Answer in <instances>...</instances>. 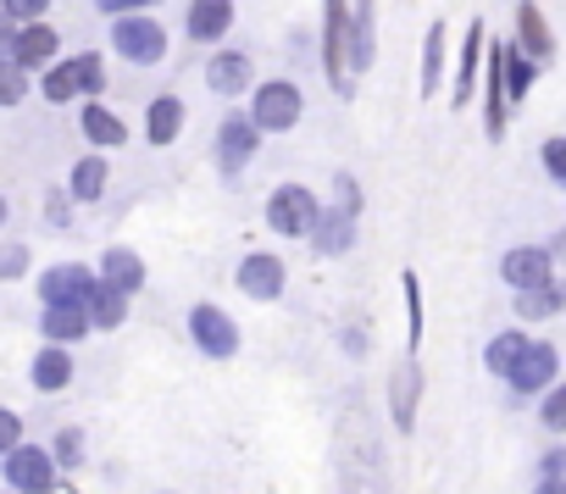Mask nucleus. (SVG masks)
Listing matches in <instances>:
<instances>
[{"instance_id": "obj_1", "label": "nucleus", "mask_w": 566, "mask_h": 494, "mask_svg": "<svg viewBox=\"0 0 566 494\" xmlns=\"http://www.w3.org/2000/svg\"><path fill=\"white\" fill-rule=\"evenodd\" d=\"M40 90H45V101H56V106H67V101H84V106H90V101L106 90V67H101L95 51H78V56L45 67Z\"/></svg>"}, {"instance_id": "obj_2", "label": "nucleus", "mask_w": 566, "mask_h": 494, "mask_svg": "<svg viewBox=\"0 0 566 494\" xmlns=\"http://www.w3.org/2000/svg\"><path fill=\"white\" fill-rule=\"evenodd\" d=\"M0 477H7L12 494H56L62 461H56V450H45V444H18V450L0 455Z\"/></svg>"}, {"instance_id": "obj_3", "label": "nucleus", "mask_w": 566, "mask_h": 494, "mask_svg": "<svg viewBox=\"0 0 566 494\" xmlns=\"http://www.w3.org/2000/svg\"><path fill=\"white\" fill-rule=\"evenodd\" d=\"M301 112H306V101L290 78H266V84L250 90V123L261 134H290L301 123Z\"/></svg>"}, {"instance_id": "obj_4", "label": "nucleus", "mask_w": 566, "mask_h": 494, "mask_svg": "<svg viewBox=\"0 0 566 494\" xmlns=\"http://www.w3.org/2000/svg\"><path fill=\"white\" fill-rule=\"evenodd\" d=\"M323 211H328V206H323L306 183H283V189H272V195H266V228H272V233H283V239L312 233Z\"/></svg>"}, {"instance_id": "obj_5", "label": "nucleus", "mask_w": 566, "mask_h": 494, "mask_svg": "<svg viewBox=\"0 0 566 494\" xmlns=\"http://www.w3.org/2000/svg\"><path fill=\"white\" fill-rule=\"evenodd\" d=\"M112 51L123 56V62H134V67H161L167 62V29L156 23V18H117L112 23Z\"/></svg>"}, {"instance_id": "obj_6", "label": "nucleus", "mask_w": 566, "mask_h": 494, "mask_svg": "<svg viewBox=\"0 0 566 494\" xmlns=\"http://www.w3.org/2000/svg\"><path fill=\"white\" fill-rule=\"evenodd\" d=\"M350 40H356V18L345 0H323V67L334 78L339 95H350Z\"/></svg>"}, {"instance_id": "obj_7", "label": "nucleus", "mask_w": 566, "mask_h": 494, "mask_svg": "<svg viewBox=\"0 0 566 494\" xmlns=\"http://www.w3.org/2000/svg\"><path fill=\"white\" fill-rule=\"evenodd\" d=\"M95 284H101V273H90L78 262H56L40 278V301H45V312H90Z\"/></svg>"}, {"instance_id": "obj_8", "label": "nucleus", "mask_w": 566, "mask_h": 494, "mask_svg": "<svg viewBox=\"0 0 566 494\" xmlns=\"http://www.w3.org/2000/svg\"><path fill=\"white\" fill-rule=\"evenodd\" d=\"M189 339H195V350L211 356V361H233V356H239V323H233L222 306H211V301L189 306Z\"/></svg>"}, {"instance_id": "obj_9", "label": "nucleus", "mask_w": 566, "mask_h": 494, "mask_svg": "<svg viewBox=\"0 0 566 494\" xmlns=\"http://www.w3.org/2000/svg\"><path fill=\"white\" fill-rule=\"evenodd\" d=\"M500 278L511 284V295H533L555 284V256L549 244H516V251L500 256Z\"/></svg>"}, {"instance_id": "obj_10", "label": "nucleus", "mask_w": 566, "mask_h": 494, "mask_svg": "<svg viewBox=\"0 0 566 494\" xmlns=\"http://www.w3.org/2000/svg\"><path fill=\"white\" fill-rule=\"evenodd\" d=\"M255 145H261V128L250 123V112H228L222 128H217V167H222V178L244 172L250 156H255Z\"/></svg>"}, {"instance_id": "obj_11", "label": "nucleus", "mask_w": 566, "mask_h": 494, "mask_svg": "<svg viewBox=\"0 0 566 494\" xmlns=\"http://www.w3.org/2000/svg\"><path fill=\"white\" fill-rule=\"evenodd\" d=\"M56 51H62V40H56V29L51 23H29V29H7V62L12 67H23V73H34V67H56Z\"/></svg>"}, {"instance_id": "obj_12", "label": "nucleus", "mask_w": 566, "mask_h": 494, "mask_svg": "<svg viewBox=\"0 0 566 494\" xmlns=\"http://www.w3.org/2000/svg\"><path fill=\"white\" fill-rule=\"evenodd\" d=\"M233 284H239L250 301H277L283 284H290V267H283V256H272V251H250V256L239 262Z\"/></svg>"}, {"instance_id": "obj_13", "label": "nucleus", "mask_w": 566, "mask_h": 494, "mask_svg": "<svg viewBox=\"0 0 566 494\" xmlns=\"http://www.w3.org/2000/svg\"><path fill=\"white\" fill-rule=\"evenodd\" d=\"M555 372H560V350H555L549 339H533L527 361H522V367H516V378H511V395H522V400H527V395H538V400H544V395L560 383Z\"/></svg>"}, {"instance_id": "obj_14", "label": "nucleus", "mask_w": 566, "mask_h": 494, "mask_svg": "<svg viewBox=\"0 0 566 494\" xmlns=\"http://www.w3.org/2000/svg\"><path fill=\"white\" fill-rule=\"evenodd\" d=\"M505 112H511L505 56H500V40H489V78H483V134L489 139H505Z\"/></svg>"}, {"instance_id": "obj_15", "label": "nucleus", "mask_w": 566, "mask_h": 494, "mask_svg": "<svg viewBox=\"0 0 566 494\" xmlns=\"http://www.w3.org/2000/svg\"><path fill=\"white\" fill-rule=\"evenodd\" d=\"M228 29H233V0H189L184 34H189L195 45H222Z\"/></svg>"}, {"instance_id": "obj_16", "label": "nucleus", "mask_w": 566, "mask_h": 494, "mask_svg": "<svg viewBox=\"0 0 566 494\" xmlns=\"http://www.w3.org/2000/svg\"><path fill=\"white\" fill-rule=\"evenodd\" d=\"M483 18L467 29V40H461V67H455V90H450V106H472V95H478V78H483Z\"/></svg>"}, {"instance_id": "obj_17", "label": "nucleus", "mask_w": 566, "mask_h": 494, "mask_svg": "<svg viewBox=\"0 0 566 494\" xmlns=\"http://www.w3.org/2000/svg\"><path fill=\"white\" fill-rule=\"evenodd\" d=\"M417 400H422V367L417 361H400V372L389 378V417L400 433L417 428Z\"/></svg>"}, {"instance_id": "obj_18", "label": "nucleus", "mask_w": 566, "mask_h": 494, "mask_svg": "<svg viewBox=\"0 0 566 494\" xmlns=\"http://www.w3.org/2000/svg\"><path fill=\"white\" fill-rule=\"evenodd\" d=\"M527 350H533V339L522 334V328H505V334H494L489 345H483V367L494 372V378H516V367L527 361Z\"/></svg>"}, {"instance_id": "obj_19", "label": "nucleus", "mask_w": 566, "mask_h": 494, "mask_svg": "<svg viewBox=\"0 0 566 494\" xmlns=\"http://www.w3.org/2000/svg\"><path fill=\"white\" fill-rule=\"evenodd\" d=\"M312 244H317L323 256H345L350 244H356V211L328 206V211L317 217V228H312Z\"/></svg>"}, {"instance_id": "obj_20", "label": "nucleus", "mask_w": 566, "mask_h": 494, "mask_svg": "<svg viewBox=\"0 0 566 494\" xmlns=\"http://www.w3.org/2000/svg\"><path fill=\"white\" fill-rule=\"evenodd\" d=\"M206 84H211V95H244L250 90V56L244 51H217L211 62H206Z\"/></svg>"}, {"instance_id": "obj_21", "label": "nucleus", "mask_w": 566, "mask_h": 494, "mask_svg": "<svg viewBox=\"0 0 566 494\" xmlns=\"http://www.w3.org/2000/svg\"><path fill=\"white\" fill-rule=\"evenodd\" d=\"M516 45H522L538 67L555 56V34H549V23H544V12L533 7V0H522V7H516Z\"/></svg>"}, {"instance_id": "obj_22", "label": "nucleus", "mask_w": 566, "mask_h": 494, "mask_svg": "<svg viewBox=\"0 0 566 494\" xmlns=\"http://www.w3.org/2000/svg\"><path fill=\"white\" fill-rule=\"evenodd\" d=\"M29 383H34L40 395H62V389L73 383V356H67V345H45V350L34 356V367H29Z\"/></svg>"}, {"instance_id": "obj_23", "label": "nucleus", "mask_w": 566, "mask_h": 494, "mask_svg": "<svg viewBox=\"0 0 566 494\" xmlns=\"http://www.w3.org/2000/svg\"><path fill=\"white\" fill-rule=\"evenodd\" d=\"M101 278L112 290H123V295H139L145 290V262L128 251V244H112V251L101 256Z\"/></svg>"}, {"instance_id": "obj_24", "label": "nucleus", "mask_w": 566, "mask_h": 494, "mask_svg": "<svg viewBox=\"0 0 566 494\" xmlns=\"http://www.w3.org/2000/svg\"><path fill=\"white\" fill-rule=\"evenodd\" d=\"M178 134H184V101L178 95H156L145 106V139L150 145H172Z\"/></svg>"}, {"instance_id": "obj_25", "label": "nucleus", "mask_w": 566, "mask_h": 494, "mask_svg": "<svg viewBox=\"0 0 566 494\" xmlns=\"http://www.w3.org/2000/svg\"><path fill=\"white\" fill-rule=\"evenodd\" d=\"M78 128H84V139H90L95 150H117V145L128 139V123H123L117 112H106V106H95V101H90V106L78 112Z\"/></svg>"}, {"instance_id": "obj_26", "label": "nucleus", "mask_w": 566, "mask_h": 494, "mask_svg": "<svg viewBox=\"0 0 566 494\" xmlns=\"http://www.w3.org/2000/svg\"><path fill=\"white\" fill-rule=\"evenodd\" d=\"M106 172H112V167H106V156H84V161L73 167V178H67V195H73V200H84V206H90V200H101V195H106Z\"/></svg>"}, {"instance_id": "obj_27", "label": "nucleus", "mask_w": 566, "mask_h": 494, "mask_svg": "<svg viewBox=\"0 0 566 494\" xmlns=\"http://www.w3.org/2000/svg\"><path fill=\"white\" fill-rule=\"evenodd\" d=\"M95 323H90V312H40V334H45V345H73V339H84Z\"/></svg>"}, {"instance_id": "obj_28", "label": "nucleus", "mask_w": 566, "mask_h": 494, "mask_svg": "<svg viewBox=\"0 0 566 494\" xmlns=\"http://www.w3.org/2000/svg\"><path fill=\"white\" fill-rule=\"evenodd\" d=\"M123 317H128V295L101 278L95 295H90V323H95V328H123Z\"/></svg>"}, {"instance_id": "obj_29", "label": "nucleus", "mask_w": 566, "mask_h": 494, "mask_svg": "<svg viewBox=\"0 0 566 494\" xmlns=\"http://www.w3.org/2000/svg\"><path fill=\"white\" fill-rule=\"evenodd\" d=\"M500 56H505V90H511V101H522L527 90H533V56L522 51V45H511V40H500Z\"/></svg>"}, {"instance_id": "obj_30", "label": "nucleus", "mask_w": 566, "mask_h": 494, "mask_svg": "<svg viewBox=\"0 0 566 494\" xmlns=\"http://www.w3.org/2000/svg\"><path fill=\"white\" fill-rule=\"evenodd\" d=\"M555 312H566V284H549V290L516 295V317H522V323H544V317H555Z\"/></svg>"}, {"instance_id": "obj_31", "label": "nucleus", "mask_w": 566, "mask_h": 494, "mask_svg": "<svg viewBox=\"0 0 566 494\" xmlns=\"http://www.w3.org/2000/svg\"><path fill=\"white\" fill-rule=\"evenodd\" d=\"M439 78H444V23H433L422 40V95L428 101L439 95Z\"/></svg>"}, {"instance_id": "obj_32", "label": "nucleus", "mask_w": 566, "mask_h": 494, "mask_svg": "<svg viewBox=\"0 0 566 494\" xmlns=\"http://www.w3.org/2000/svg\"><path fill=\"white\" fill-rule=\"evenodd\" d=\"M538 422H544V433L566 439V383H555V389L538 400Z\"/></svg>"}, {"instance_id": "obj_33", "label": "nucleus", "mask_w": 566, "mask_h": 494, "mask_svg": "<svg viewBox=\"0 0 566 494\" xmlns=\"http://www.w3.org/2000/svg\"><path fill=\"white\" fill-rule=\"evenodd\" d=\"M7 7V29H29V23H45V12H51V0H0Z\"/></svg>"}, {"instance_id": "obj_34", "label": "nucleus", "mask_w": 566, "mask_h": 494, "mask_svg": "<svg viewBox=\"0 0 566 494\" xmlns=\"http://www.w3.org/2000/svg\"><path fill=\"white\" fill-rule=\"evenodd\" d=\"M400 290H406V312H411V345H422V290H417V273H400Z\"/></svg>"}, {"instance_id": "obj_35", "label": "nucleus", "mask_w": 566, "mask_h": 494, "mask_svg": "<svg viewBox=\"0 0 566 494\" xmlns=\"http://www.w3.org/2000/svg\"><path fill=\"white\" fill-rule=\"evenodd\" d=\"M51 450H56V461H62V466H84V428H62Z\"/></svg>"}, {"instance_id": "obj_36", "label": "nucleus", "mask_w": 566, "mask_h": 494, "mask_svg": "<svg viewBox=\"0 0 566 494\" xmlns=\"http://www.w3.org/2000/svg\"><path fill=\"white\" fill-rule=\"evenodd\" d=\"M538 161H544V172L566 189V139L555 134V139H544V150H538Z\"/></svg>"}, {"instance_id": "obj_37", "label": "nucleus", "mask_w": 566, "mask_h": 494, "mask_svg": "<svg viewBox=\"0 0 566 494\" xmlns=\"http://www.w3.org/2000/svg\"><path fill=\"white\" fill-rule=\"evenodd\" d=\"M555 477H566V444H549L538 455V483H555Z\"/></svg>"}, {"instance_id": "obj_38", "label": "nucleus", "mask_w": 566, "mask_h": 494, "mask_svg": "<svg viewBox=\"0 0 566 494\" xmlns=\"http://www.w3.org/2000/svg\"><path fill=\"white\" fill-rule=\"evenodd\" d=\"M23 444V417L18 411H0V455Z\"/></svg>"}, {"instance_id": "obj_39", "label": "nucleus", "mask_w": 566, "mask_h": 494, "mask_svg": "<svg viewBox=\"0 0 566 494\" xmlns=\"http://www.w3.org/2000/svg\"><path fill=\"white\" fill-rule=\"evenodd\" d=\"M95 7L117 23V18H134V12H145V7H156V0H95Z\"/></svg>"}, {"instance_id": "obj_40", "label": "nucleus", "mask_w": 566, "mask_h": 494, "mask_svg": "<svg viewBox=\"0 0 566 494\" xmlns=\"http://www.w3.org/2000/svg\"><path fill=\"white\" fill-rule=\"evenodd\" d=\"M0 101H7V106L23 101V67H12V62H7V78H0Z\"/></svg>"}, {"instance_id": "obj_41", "label": "nucleus", "mask_w": 566, "mask_h": 494, "mask_svg": "<svg viewBox=\"0 0 566 494\" xmlns=\"http://www.w3.org/2000/svg\"><path fill=\"white\" fill-rule=\"evenodd\" d=\"M29 267V251H23V244H7V256H0V273H7V278H18Z\"/></svg>"}, {"instance_id": "obj_42", "label": "nucleus", "mask_w": 566, "mask_h": 494, "mask_svg": "<svg viewBox=\"0 0 566 494\" xmlns=\"http://www.w3.org/2000/svg\"><path fill=\"white\" fill-rule=\"evenodd\" d=\"M339 206H345V211H361V189H356L350 178H339Z\"/></svg>"}, {"instance_id": "obj_43", "label": "nucleus", "mask_w": 566, "mask_h": 494, "mask_svg": "<svg viewBox=\"0 0 566 494\" xmlns=\"http://www.w3.org/2000/svg\"><path fill=\"white\" fill-rule=\"evenodd\" d=\"M533 494H566V477H555V483H533Z\"/></svg>"}, {"instance_id": "obj_44", "label": "nucleus", "mask_w": 566, "mask_h": 494, "mask_svg": "<svg viewBox=\"0 0 566 494\" xmlns=\"http://www.w3.org/2000/svg\"><path fill=\"white\" fill-rule=\"evenodd\" d=\"M549 256H555V262H566V228L555 233V244H549Z\"/></svg>"}, {"instance_id": "obj_45", "label": "nucleus", "mask_w": 566, "mask_h": 494, "mask_svg": "<svg viewBox=\"0 0 566 494\" xmlns=\"http://www.w3.org/2000/svg\"><path fill=\"white\" fill-rule=\"evenodd\" d=\"M161 494H172V488H161Z\"/></svg>"}]
</instances>
